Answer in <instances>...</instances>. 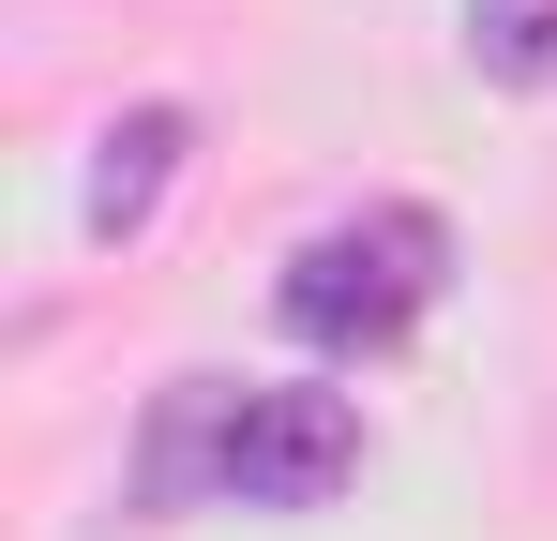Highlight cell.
I'll return each instance as SVG.
<instances>
[{"instance_id":"cell-2","label":"cell","mask_w":557,"mask_h":541,"mask_svg":"<svg viewBox=\"0 0 557 541\" xmlns=\"http://www.w3.org/2000/svg\"><path fill=\"white\" fill-rule=\"evenodd\" d=\"M437 286H453V226L392 196V211H347V226H317V241L286 256V286H272V301H286V331H301V347H392V331H407Z\"/></svg>"},{"instance_id":"cell-3","label":"cell","mask_w":557,"mask_h":541,"mask_svg":"<svg viewBox=\"0 0 557 541\" xmlns=\"http://www.w3.org/2000/svg\"><path fill=\"white\" fill-rule=\"evenodd\" d=\"M182 151H196V121H182V105H121V121L91 136V196H76V211H91V241H136V226L166 211Z\"/></svg>"},{"instance_id":"cell-4","label":"cell","mask_w":557,"mask_h":541,"mask_svg":"<svg viewBox=\"0 0 557 541\" xmlns=\"http://www.w3.org/2000/svg\"><path fill=\"white\" fill-rule=\"evenodd\" d=\"M467 61H482L497 90L557 76V0H467Z\"/></svg>"},{"instance_id":"cell-1","label":"cell","mask_w":557,"mask_h":541,"mask_svg":"<svg viewBox=\"0 0 557 541\" xmlns=\"http://www.w3.org/2000/svg\"><path fill=\"white\" fill-rule=\"evenodd\" d=\"M362 481V406L347 391H226V376H182L136 437V512H182V496H226V512H317Z\"/></svg>"}]
</instances>
